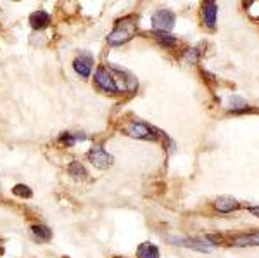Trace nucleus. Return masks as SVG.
Returning a JSON list of instances; mask_svg holds the SVG:
<instances>
[{
  "label": "nucleus",
  "instance_id": "f257e3e1",
  "mask_svg": "<svg viewBox=\"0 0 259 258\" xmlns=\"http://www.w3.org/2000/svg\"><path fill=\"white\" fill-rule=\"evenodd\" d=\"M137 33V21L135 16H126V18L119 19L116 23L114 30L107 35V44L111 47H118L121 44H126L133 39V35Z\"/></svg>",
  "mask_w": 259,
  "mask_h": 258
},
{
  "label": "nucleus",
  "instance_id": "f03ea898",
  "mask_svg": "<svg viewBox=\"0 0 259 258\" xmlns=\"http://www.w3.org/2000/svg\"><path fill=\"white\" fill-rule=\"evenodd\" d=\"M95 83L100 90L107 94H119L121 92V85L118 83V78L112 73V69H107L106 66H100L95 71Z\"/></svg>",
  "mask_w": 259,
  "mask_h": 258
},
{
  "label": "nucleus",
  "instance_id": "7ed1b4c3",
  "mask_svg": "<svg viewBox=\"0 0 259 258\" xmlns=\"http://www.w3.org/2000/svg\"><path fill=\"white\" fill-rule=\"evenodd\" d=\"M124 132L132 137V139H139V140H157L159 139V132L154 127H150L149 123L144 122H132L126 125Z\"/></svg>",
  "mask_w": 259,
  "mask_h": 258
},
{
  "label": "nucleus",
  "instance_id": "20e7f679",
  "mask_svg": "<svg viewBox=\"0 0 259 258\" xmlns=\"http://www.w3.org/2000/svg\"><path fill=\"white\" fill-rule=\"evenodd\" d=\"M168 241L173 244H182V246H185L189 249H195V251H200V253H209L212 248H216L207 236L206 238H169Z\"/></svg>",
  "mask_w": 259,
  "mask_h": 258
},
{
  "label": "nucleus",
  "instance_id": "39448f33",
  "mask_svg": "<svg viewBox=\"0 0 259 258\" xmlns=\"http://www.w3.org/2000/svg\"><path fill=\"white\" fill-rule=\"evenodd\" d=\"M175 21H177V18H175V14L168 9L164 11H157L156 14L152 16V26L156 31H166L168 33L169 30H173L175 26Z\"/></svg>",
  "mask_w": 259,
  "mask_h": 258
},
{
  "label": "nucleus",
  "instance_id": "423d86ee",
  "mask_svg": "<svg viewBox=\"0 0 259 258\" xmlns=\"http://www.w3.org/2000/svg\"><path fill=\"white\" fill-rule=\"evenodd\" d=\"M89 160L97 166V168H109V166L112 165V161H114V158H112L109 153L102 148V145L97 144L90 149Z\"/></svg>",
  "mask_w": 259,
  "mask_h": 258
},
{
  "label": "nucleus",
  "instance_id": "0eeeda50",
  "mask_svg": "<svg viewBox=\"0 0 259 258\" xmlns=\"http://www.w3.org/2000/svg\"><path fill=\"white\" fill-rule=\"evenodd\" d=\"M73 68L81 78H89L92 73V68H94V56L89 52H81L78 57H74Z\"/></svg>",
  "mask_w": 259,
  "mask_h": 258
},
{
  "label": "nucleus",
  "instance_id": "6e6552de",
  "mask_svg": "<svg viewBox=\"0 0 259 258\" xmlns=\"http://www.w3.org/2000/svg\"><path fill=\"white\" fill-rule=\"evenodd\" d=\"M240 203L232 196H220L214 201V210L220 213H232V211L240 210Z\"/></svg>",
  "mask_w": 259,
  "mask_h": 258
},
{
  "label": "nucleus",
  "instance_id": "1a4fd4ad",
  "mask_svg": "<svg viewBox=\"0 0 259 258\" xmlns=\"http://www.w3.org/2000/svg\"><path fill=\"white\" fill-rule=\"evenodd\" d=\"M232 246L237 248H247V246H259V231L257 232H249V234L237 236L235 239L230 241Z\"/></svg>",
  "mask_w": 259,
  "mask_h": 258
},
{
  "label": "nucleus",
  "instance_id": "9d476101",
  "mask_svg": "<svg viewBox=\"0 0 259 258\" xmlns=\"http://www.w3.org/2000/svg\"><path fill=\"white\" fill-rule=\"evenodd\" d=\"M202 18L204 23L207 24V28H214L216 26V18H218V6L214 2H206L202 6Z\"/></svg>",
  "mask_w": 259,
  "mask_h": 258
},
{
  "label": "nucleus",
  "instance_id": "9b49d317",
  "mask_svg": "<svg viewBox=\"0 0 259 258\" xmlns=\"http://www.w3.org/2000/svg\"><path fill=\"white\" fill-rule=\"evenodd\" d=\"M50 24V16L45 11H36L30 16V26L33 30H44Z\"/></svg>",
  "mask_w": 259,
  "mask_h": 258
},
{
  "label": "nucleus",
  "instance_id": "f8f14e48",
  "mask_svg": "<svg viewBox=\"0 0 259 258\" xmlns=\"http://www.w3.org/2000/svg\"><path fill=\"white\" fill-rule=\"evenodd\" d=\"M30 232H31V238L35 241H38V243H47V241L52 239V231L47 227V226H31L30 227Z\"/></svg>",
  "mask_w": 259,
  "mask_h": 258
},
{
  "label": "nucleus",
  "instance_id": "ddd939ff",
  "mask_svg": "<svg viewBox=\"0 0 259 258\" xmlns=\"http://www.w3.org/2000/svg\"><path fill=\"white\" fill-rule=\"evenodd\" d=\"M159 248L152 243H144L137 249V258H159Z\"/></svg>",
  "mask_w": 259,
  "mask_h": 258
},
{
  "label": "nucleus",
  "instance_id": "4468645a",
  "mask_svg": "<svg viewBox=\"0 0 259 258\" xmlns=\"http://www.w3.org/2000/svg\"><path fill=\"white\" fill-rule=\"evenodd\" d=\"M68 173L73 178H76V180H83V178L89 177V172H87V168L81 163H78V161H74V163L69 165Z\"/></svg>",
  "mask_w": 259,
  "mask_h": 258
},
{
  "label": "nucleus",
  "instance_id": "2eb2a0df",
  "mask_svg": "<svg viewBox=\"0 0 259 258\" xmlns=\"http://www.w3.org/2000/svg\"><path fill=\"white\" fill-rule=\"evenodd\" d=\"M154 36H156V40L159 42L161 45H164V47H175V45H177V39L171 36L169 33H166V31H154Z\"/></svg>",
  "mask_w": 259,
  "mask_h": 258
},
{
  "label": "nucleus",
  "instance_id": "dca6fc26",
  "mask_svg": "<svg viewBox=\"0 0 259 258\" xmlns=\"http://www.w3.org/2000/svg\"><path fill=\"white\" fill-rule=\"evenodd\" d=\"M12 193H14L16 196H19V198H31L33 196V193H31L30 187L23 186V184H18V186L12 187Z\"/></svg>",
  "mask_w": 259,
  "mask_h": 258
},
{
  "label": "nucleus",
  "instance_id": "f3484780",
  "mask_svg": "<svg viewBox=\"0 0 259 258\" xmlns=\"http://www.w3.org/2000/svg\"><path fill=\"white\" fill-rule=\"evenodd\" d=\"M185 57H187V59H189L190 62H195V59L199 57L197 49H190V51H187V52H185Z\"/></svg>",
  "mask_w": 259,
  "mask_h": 258
},
{
  "label": "nucleus",
  "instance_id": "a211bd4d",
  "mask_svg": "<svg viewBox=\"0 0 259 258\" xmlns=\"http://www.w3.org/2000/svg\"><path fill=\"white\" fill-rule=\"evenodd\" d=\"M249 211L254 215V217H257V218H259V205H256V206H249Z\"/></svg>",
  "mask_w": 259,
  "mask_h": 258
}]
</instances>
